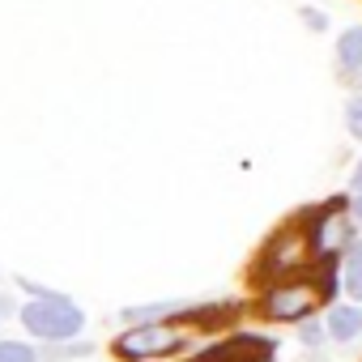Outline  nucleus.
<instances>
[{
  "label": "nucleus",
  "mask_w": 362,
  "mask_h": 362,
  "mask_svg": "<svg viewBox=\"0 0 362 362\" xmlns=\"http://www.w3.org/2000/svg\"><path fill=\"white\" fill-rule=\"evenodd\" d=\"M354 77H362V69H358V73H354Z\"/></svg>",
  "instance_id": "nucleus-19"
},
{
  "label": "nucleus",
  "mask_w": 362,
  "mask_h": 362,
  "mask_svg": "<svg viewBox=\"0 0 362 362\" xmlns=\"http://www.w3.org/2000/svg\"><path fill=\"white\" fill-rule=\"evenodd\" d=\"M324 332H328L332 341H341V345L358 341V337H362V311H358V307H332Z\"/></svg>",
  "instance_id": "nucleus-7"
},
{
  "label": "nucleus",
  "mask_w": 362,
  "mask_h": 362,
  "mask_svg": "<svg viewBox=\"0 0 362 362\" xmlns=\"http://www.w3.org/2000/svg\"><path fill=\"white\" fill-rule=\"evenodd\" d=\"M320 298H324V286L320 281H281V286H273L264 294L260 311L269 320H307L320 307Z\"/></svg>",
  "instance_id": "nucleus-3"
},
{
  "label": "nucleus",
  "mask_w": 362,
  "mask_h": 362,
  "mask_svg": "<svg viewBox=\"0 0 362 362\" xmlns=\"http://www.w3.org/2000/svg\"><path fill=\"white\" fill-rule=\"evenodd\" d=\"M354 188L362 192V162H358V170H354Z\"/></svg>",
  "instance_id": "nucleus-18"
},
{
  "label": "nucleus",
  "mask_w": 362,
  "mask_h": 362,
  "mask_svg": "<svg viewBox=\"0 0 362 362\" xmlns=\"http://www.w3.org/2000/svg\"><path fill=\"white\" fill-rule=\"evenodd\" d=\"M298 341H303V345H320V341H324V324H311V320H307V324L298 328Z\"/></svg>",
  "instance_id": "nucleus-13"
},
{
  "label": "nucleus",
  "mask_w": 362,
  "mask_h": 362,
  "mask_svg": "<svg viewBox=\"0 0 362 362\" xmlns=\"http://www.w3.org/2000/svg\"><path fill=\"white\" fill-rule=\"evenodd\" d=\"M18 324L30 332V341L43 345H60V341H77L86 328V311L69 298V294H52V298H30L18 307Z\"/></svg>",
  "instance_id": "nucleus-1"
},
{
  "label": "nucleus",
  "mask_w": 362,
  "mask_h": 362,
  "mask_svg": "<svg viewBox=\"0 0 362 362\" xmlns=\"http://www.w3.org/2000/svg\"><path fill=\"white\" fill-rule=\"evenodd\" d=\"M345 119H349V132H354V136H362V98H354V103H349Z\"/></svg>",
  "instance_id": "nucleus-14"
},
{
  "label": "nucleus",
  "mask_w": 362,
  "mask_h": 362,
  "mask_svg": "<svg viewBox=\"0 0 362 362\" xmlns=\"http://www.w3.org/2000/svg\"><path fill=\"white\" fill-rule=\"evenodd\" d=\"M184 345H188V328L179 324H128L111 341V354L119 362H149V358H170Z\"/></svg>",
  "instance_id": "nucleus-2"
},
{
  "label": "nucleus",
  "mask_w": 362,
  "mask_h": 362,
  "mask_svg": "<svg viewBox=\"0 0 362 362\" xmlns=\"http://www.w3.org/2000/svg\"><path fill=\"white\" fill-rule=\"evenodd\" d=\"M307 256H311L307 235H303V230H281V235L264 247V264H260V273L286 277L290 269H303V264H307Z\"/></svg>",
  "instance_id": "nucleus-5"
},
{
  "label": "nucleus",
  "mask_w": 362,
  "mask_h": 362,
  "mask_svg": "<svg viewBox=\"0 0 362 362\" xmlns=\"http://www.w3.org/2000/svg\"><path fill=\"white\" fill-rule=\"evenodd\" d=\"M13 315H18V298L0 294V324H5V320H13Z\"/></svg>",
  "instance_id": "nucleus-15"
},
{
  "label": "nucleus",
  "mask_w": 362,
  "mask_h": 362,
  "mask_svg": "<svg viewBox=\"0 0 362 362\" xmlns=\"http://www.w3.org/2000/svg\"><path fill=\"white\" fill-rule=\"evenodd\" d=\"M354 222H349V214L341 209V205H328L315 222H311V256H337V252H345V247H354Z\"/></svg>",
  "instance_id": "nucleus-4"
},
{
  "label": "nucleus",
  "mask_w": 362,
  "mask_h": 362,
  "mask_svg": "<svg viewBox=\"0 0 362 362\" xmlns=\"http://www.w3.org/2000/svg\"><path fill=\"white\" fill-rule=\"evenodd\" d=\"M354 222L362 226V192H358V201H354Z\"/></svg>",
  "instance_id": "nucleus-17"
},
{
  "label": "nucleus",
  "mask_w": 362,
  "mask_h": 362,
  "mask_svg": "<svg viewBox=\"0 0 362 362\" xmlns=\"http://www.w3.org/2000/svg\"><path fill=\"white\" fill-rule=\"evenodd\" d=\"M0 362H39V349L30 341H9L0 337Z\"/></svg>",
  "instance_id": "nucleus-11"
},
{
  "label": "nucleus",
  "mask_w": 362,
  "mask_h": 362,
  "mask_svg": "<svg viewBox=\"0 0 362 362\" xmlns=\"http://www.w3.org/2000/svg\"><path fill=\"white\" fill-rule=\"evenodd\" d=\"M18 290H26L30 298H52V294H56L52 286H43V281H35V277H18Z\"/></svg>",
  "instance_id": "nucleus-12"
},
{
  "label": "nucleus",
  "mask_w": 362,
  "mask_h": 362,
  "mask_svg": "<svg viewBox=\"0 0 362 362\" xmlns=\"http://www.w3.org/2000/svg\"><path fill=\"white\" fill-rule=\"evenodd\" d=\"M341 286H345V294H349V298H358V303H362V243H354V247L345 252Z\"/></svg>",
  "instance_id": "nucleus-9"
},
{
  "label": "nucleus",
  "mask_w": 362,
  "mask_h": 362,
  "mask_svg": "<svg viewBox=\"0 0 362 362\" xmlns=\"http://www.w3.org/2000/svg\"><path fill=\"white\" fill-rule=\"evenodd\" d=\"M269 354H273V345H269V341L235 337V341H226V345H218V349H205L197 362H264Z\"/></svg>",
  "instance_id": "nucleus-6"
},
{
  "label": "nucleus",
  "mask_w": 362,
  "mask_h": 362,
  "mask_svg": "<svg viewBox=\"0 0 362 362\" xmlns=\"http://www.w3.org/2000/svg\"><path fill=\"white\" fill-rule=\"evenodd\" d=\"M337 64H341V73H349V77L362 69V26H354V30L341 35V43H337Z\"/></svg>",
  "instance_id": "nucleus-8"
},
{
  "label": "nucleus",
  "mask_w": 362,
  "mask_h": 362,
  "mask_svg": "<svg viewBox=\"0 0 362 362\" xmlns=\"http://www.w3.org/2000/svg\"><path fill=\"white\" fill-rule=\"evenodd\" d=\"M94 354V345L90 341H60V345H43L39 349V362H64V358H90Z\"/></svg>",
  "instance_id": "nucleus-10"
},
{
  "label": "nucleus",
  "mask_w": 362,
  "mask_h": 362,
  "mask_svg": "<svg viewBox=\"0 0 362 362\" xmlns=\"http://www.w3.org/2000/svg\"><path fill=\"white\" fill-rule=\"evenodd\" d=\"M303 22H307L311 30H324V26H328V22H324V13H303Z\"/></svg>",
  "instance_id": "nucleus-16"
}]
</instances>
